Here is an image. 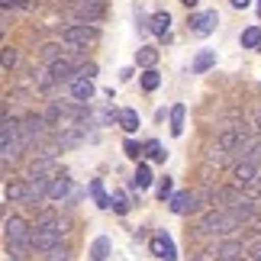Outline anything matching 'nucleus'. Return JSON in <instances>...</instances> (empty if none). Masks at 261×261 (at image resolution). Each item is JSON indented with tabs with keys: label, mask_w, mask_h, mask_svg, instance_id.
<instances>
[{
	"label": "nucleus",
	"mask_w": 261,
	"mask_h": 261,
	"mask_svg": "<svg viewBox=\"0 0 261 261\" xmlns=\"http://www.w3.org/2000/svg\"><path fill=\"white\" fill-rule=\"evenodd\" d=\"M168 206H171L174 216H187V213H197L200 210V200H197V194H190V190H177V194H171Z\"/></svg>",
	"instance_id": "1a4fd4ad"
},
{
	"label": "nucleus",
	"mask_w": 261,
	"mask_h": 261,
	"mask_svg": "<svg viewBox=\"0 0 261 261\" xmlns=\"http://www.w3.org/2000/svg\"><path fill=\"white\" fill-rule=\"evenodd\" d=\"M123 152H126V158L139 162V158H142V152H145V145H139L136 139H126V142H123Z\"/></svg>",
	"instance_id": "c756f323"
},
{
	"label": "nucleus",
	"mask_w": 261,
	"mask_h": 261,
	"mask_svg": "<svg viewBox=\"0 0 261 261\" xmlns=\"http://www.w3.org/2000/svg\"><path fill=\"white\" fill-rule=\"evenodd\" d=\"M242 45H245V48H261V29H258V26L242 29Z\"/></svg>",
	"instance_id": "393cba45"
},
{
	"label": "nucleus",
	"mask_w": 261,
	"mask_h": 261,
	"mask_svg": "<svg viewBox=\"0 0 261 261\" xmlns=\"http://www.w3.org/2000/svg\"><path fill=\"white\" fill-rule=\"evenodd\" d=\"M158 62V48H152V45H142L136 52V65H142V68H152Z\"/></svg>",
	"instance_id": "4be33fe9"
},
{
	"label": "nucleus",
	"mask_w": 261,
	"mask_h": 261,
	"mask_svg": "<svg viewBox=\"0 0 261 261\" xmlns=\"http://www.w3.org/2000/svg\"><path fill=\"white\" fill-rule=\"evenodd\" d=\"M242 197H245V194H242V187H239L236 180H232V184H226V187H219V200H223L226 206L239 203V200H242Z\"/></svg>",
	"instance_id": "aec40b11"
},
{
	"label": "nucleus",
	"mask_w": 261,
	"mask_h": 261,
	"mask_svg": "<svg viewBox=\"0 0 261 261\" xmlns=\"http://www.w3.org/2000/svg\"><path fill=\"white\" fill-rule=\"evenodd\" d=\"M258 10H261V0H258Z\"/></svg>",
	"instance_id": "c03bdc74"
},
{
	"label": "nucleus",
	"mask_w": 261,
	"mask_h": 261,
	"mask_svg": "<svg viewBox=\"0 0 261 261\" xmlns=\"http://www.w3.org/2000/svg\"><path fill=\"white\" fill-rule=\"evenodd\" d=\"M110 210H113V213H119V216L129 213V203H126V194H123V190H116V194L110 197Z\"/></svg>",
	"instance_id": "cd10ccee"
},
{
	"label": "nucleus",
	"mask_w": 261,
	"mask_h": 261,
	"mask_svg": "<svg viewBox=\"0 0 261 261\" xmlns=\"http://www.w3.org/2000/svg\"><path fill=\"white\" fill-rule=\"evenodd\" d=\"M4 194L10 203H26V180H7Z\"/></svg>",
	"instance_id": "a211bd4d"
},
{
	"label": "nucleus",
	"mask_w": 261,
	"mask_h": 261,
	"mask_svg": "<svg viewBox=\"0 0 261 261\" xmlns=\"http://www.w3.org/2000/svg\"><path fill=\"white\" fill-rule=\"evenodd\" d=\"M45 133H48V119H45V113H26V116H23V139H26V145L42 142Z\"/></svg>",
	"instance_id": "0eeeda50"
},
{
	"label": "nucleus",
	"mask_w": 261,
	"mask_h": 261,
	"mask_svg": "<svg viewBox=\"0 0 261 261\" xmlns=\"http://www.w3.org/2000/svg\"><path fill=\"white\" fill-rule=\"evenodd\" d=\"M90 194H94V200H97L100 210H110V194L103 190V180H100V177L90 180Z\"/></svg>",
	"instance_id": "412c9836"
},
{
	"label": "nucleus",
	"mask_w": 261,
	"mask_h": 261,
	"mask_svg": "<svg viewBox=\"0 0 261 261\" xmlns=\"http://www.w3.org/2000/svg\"><path fill=\"white\" fill-rule=\"evenodd\" d=\"M258 168H261V162L242 158V162H236V165H232V180H236L239 187H252V184H255V177H258Z\"/></svg>",
	"instance_id": "9b49d317"
},
{
	"label": "nucleus",
	"mask_w": 261,
	"mask_h": 261,
	"mask_svg": "<svg viewBox=\"0 0 261 261\" xmlns=\"http://www.w3.org/2000/svg\"><path fill=\"white\" fill-rule=\"evenodd\" d=\"M97 36H100V33H97L94 23H71V26L62 29V42L71 45V48H84L87 42H94Z\"/></svg>",
	"instance_id": "20e7f679"
},
{
	"label": "nucleus",
	"mask_w": 261,
	"mask_h": 261,
	"mask_svg": "<svg viewBox=\"0 0 261 261\" xmlns=\"http://www.w3.org/2000/svg\"><path fill=\"white\" fill-rule=\"evenodd\" d=\"M255 133H258V136H261V113H258V116H255Z\"/></svg>",
	"instance_id": "e433bc0d"
},
{
	"label": "nucleus",
	"mask_w": 261,
	"mask_h": 261,
	"mask_svg": "<svg viewBox=\"0 0 261 261\" xmlns=\"http://www.w3.org/2000/svg\"><path fill=\"white\" fill-rule=\"evenodd\" d=\"M197 229H200L203 236H232L236 229H239V219H236V213H232L229 206H223V210L210 206L206 213L200 216Z\"/></svg>",
	"instance_id": "7ed1b4c3"
},
{
	"label": "nucleus",
	"mask_w": 261,
	"mask_h": 261,
	"mask_svg": "<svg viewBox=\"0 0 261 261\" xmlns=\"http://www.w3.org/2000/svg\"><path fill=\"white\" fill-rule=\"evenodd\" d=\"M68 258H71L68 245H55L52 252H45V255H42V261H68Z\"/></svg>",
	"instance_id": "2f4dec72"
},
{
	"label": "nucleus",
	"mask_w": 261,
	"mask_h": 261,
	"mask_svg": "<svg viewBox=\"0 0 261 261\" xmlns=\"http://www.w3.org/2000/svg\"><path fill=\"white\" fill-rule=\"evenodd\" d=\"M68 90H71V97L74 100H81V103H87L90 97H94V77H81L77 74L71 84H68Z\"/></svg>",
	"instance_id": "4468645a"
},
{
	"label": "nucleus",
	"mask_w": 261,
	"mask_h": 261,
	"mask_svg": "<svg viewBox=\"0 0 261 261\" xmlns=\"http://www.w3.org/2000/svg\"><path fill=\"white\" fill-rule=\"evenodd\" d=\"M197 200H200V206H213L216 200H219V187H200L197 190Z\"/></svg>",
	"instance_id": "a878e982"
},
{
	"label": "nucleus",
	"mask_w": 261,
	"mask_h": 261,
	"mask_svg": "<svg viewBox=\"0 0 261 261\" xmlns=\"http://www.w3.org/2000/svg\"><path fill=\"white\" fill-rule=\"evenodd\" d=\"M0 39H4V26H0Z\"/></svg>",
	"instance_id": "79ce46f5"
},
{
	"label": "nucleus",
	"mask_w": 261,
	"mask_h": 261,
	"mask_svg": "<svg viewBox=\"0 0 261 261\" xmlns=\"http://www.w3.org/2000/svg\"><path fill=\"white\" fill-rule=\"evenodd\" d=\"M42 58L52 65L55 58H62V45H55V42H52V45H42Z\"/></svg>",
	"instance_id": "72a5a7b5"
},
{
	"label": "nucleus",
	"mask_w": 261,
	"mask_h": 261,
	"mask_svg": "<svg viewBox=\"0 0 261 261\" xmlns=\"http://www.w3.org/2000/svg\"><path fill=\"white\" fill-rule=\"evenodd\" d=\"M216 261H229V258H216Z\"/></svg>",
	"instance_id": "37998d69"
},
{
	"label": "nucleus",
	"mask_w": 261,
	"mask_h": 261,
	"mask_svg": "<svg viewBox=\"0 0 261 261\" xmlns=\"http://www.w3.org/2000/svg\"><path fill=\"white\" fill-rule=\"evenodd\" d=\"M155 194H158V200H171V194H174V184H171V177H162L158 180V187H155Z\"/></svg>",
	"instance_id": "7c9ffc66"
},
{
	"label": "nucleus",
	"mask_w": 261,
	"mask_h": 261,
	"mask_svg": "<svg viewBox=\"0 0 261 261\" xmlns=\"http://www.w3.org/2000/svg\"><path fill=\"white\" fill-rule=\"evenodd\" d=\"M110 248H113V242H110V239L107 236H97L94 239V242H90V261H107L110 258Z\"/></svg>",
	"instance_id": "dca6fc26"
},
{
	"label": "nucleus",
	"mask_w": 261,
	"mask_h": 261,
	"mask_svg": "<svg viewBox=\"0 0 261 261\" xmlns=\"http://www.w3.org/2000/svg\"><path fill=\"white\" fill-rule=\"evenodd\" d=\"M184 113H187L184 103H174V107H171V136H180V133H184Z\"/></svg>",
	"instance_id": "5701e85b"
},
{
	"label": "nucleus",
	"mask_w": 261,
	"mask_h": 261,
	"mask_svg": "<svg viewBox=\"0 0 261 261\" xmlns=\"http://www.w3.org/2000/svg\"><path fill=\"white\" fill-rule=\"evenodd\" d=\"M148 26H152V33H155V36H162L165 42L171 39V36H168V29H171V13H168V10H162V13H155L152 19H148Z\"/></svg>",
	"instance_id": "2eb2a0df"
},
{
	"label": "nucleus",
	"mask_w": 261,
	"mask_h": 261,
	"mask_svg": "<svg viewBox=\"0 0 261 261\" xmlns=\"http://www.w3.org/2000/svg\"><path fill=\"white\" fill-rule=\"evenodd\" d=\"M77 74H81V77H97V65L94 62H81V65H77Z\"/></svg>",
	"instance_id": "f704fd0d"
},
{
	"label": "nucleus",
	"mask_w": 261,
	"mask_h": 261,
	"mask_svg": "<svg viewBox=\"0 0 261 261\" xmlns=\"http://www.w3.org/2000/svg\"><path fill=\"white\" fill-rule=\"evenodd\" d=\"M148 245H152V255H155V258H162V261H174V258H177L174 239L168 236L165 229H158V232L152 236V242H148Z\"/></svg>",
	"instance_id": "9d476101"
},
{
	"label": "nucleus",
	"mask_w": 261,
	"mask_h": 261,
	"mask_svg": "<svg viewBox=\"0 0 261 261\" xmlns=\"http://www.w3.org/2000/svg\"><path fill=\"white\" fill-rule=\"evenodd\" d=\"M145 155L152 158V162H165V158H168V152L162 148V142H158V139H152V142H145Z\"/></svg>",
	"instance_id": "c85d7f7f"
},
{
	"label": "nucleus",
	"mask_w": 261,
	"mask_h": 261,
	"mask_svg": "<svg viewBox=\"0 0 261 261\" xmlns=\"http://www.w3.org/2000/svg\"><path fill=\"white\" fill-rule=\"evenodd\" d=\"M180 4H184V7H197L200 0H180Z\"/></svg>",
	"instance_id": "58836bf2"
},
{
	"label": "nucleus",
	"mask_w": 261,
	"mask_h": 261,
	"mask_svg": "<svg viewBox=\"0 0 261 261\" xmlns=\"http://www.w3.org/2000/svg\"><path fill=\"white\" fill-rule=\"evenodd\" d=\"M107 13V0H74L71 4V16L77 23H100Z\"/></svg>",
	"instance_id": "39448f33"
},
{
	"label": "nucleus",
	"mask_w": 261,
	"mask_h": 261,
	"mask_svg": "<svg viewBox=\"0 0 261 261\" xmlns=\"http://www.w3.org/2000/svg\"><path fill=\"white\" fill-rule=\"evenodd\" d=\"M213 65H216V52H213V48H200L190 68H194V74H203V71H210Z\"/></svg>",
	"instance_id": "f3484780"
},
{
	"label": "nucleus",
	"mask_w": 261,
	"mask_h": 261,
	"mask_svg": "<svg viewBox=\"0 0 261 261\" xmlns=\"http://www.w3.org/2000/svg\"><path fill=\"white\" fill-rule=\"evenodd\" d=\"M216 258H229V261H242V255H248L245 242H236V239H223V242H216Z\"/></svg>",
	"instance_id": "ddd939ff"
},
{
	"label": "nucleus",
	"mask_w": 261,
	"mask_h": 261,
	"mask_svg": "<svg viewBox=\"0 0 261 261\" xmlns=\"http://www.w3.org/2000/svg\"><path fill=\"white\" fill-rule=\"evenodd\" d=\"M7 261H23V258H16V255H7Z\"/></svg>",
	"instance_id": "ea45409f"
},
{
	"label": "nucleus",
	"mask_w": 261,
	"mask_h": 261,
	"mask_svg": "<svg viewBox=\"0 0 261 261\" xmlns=\"http://www.w3.org/2000/svg\"><path fill=\"white\" fill-rule=\"evenodd\" d=\"M48 187H52V177L48 174H29L26 177V206H39L48 197Z\"/></svg>",
	"instance_id": "423d86ee"
},
{
	"label": "nucleus",
	"mask_w": 261,
	"mask_h": 261,
	"mask_svg": "<svg viewBox=\"0 0 261 261\" xmlns=\"http://www.w3.org/2000/svg\"><path fill=\"white\" fill-rule=\"evenodd\" d=\"M158 84H162V74L155 71V68H145V74H142V90H158Z\"/></svg>",
	"instance_id": "bb28decb"
},
{
	"label": "nucleus",
	"mask_w": 261,
	"mask_h": 261,
	"mask_svg": "<svg viewBox=\"0 0 261 261\" xmlns=\"http://www.w3.org/2000/svg\"><path fill=\"white\" fill-rule=\"evenodd\" d=\"M152 168H148L145 162H139V168H136V180H133V184L139 187V190H142V187H148V184H152Z\"/></svg>",
	"instance_id": "b1692460"
},
{
	"label": "nucleus",
	"mask_w": 261,
	"mask_h": 261,
	"mask_svg": "<svg viewBox=\"0 0 261 261\" xmlns=\"http://www.w3.org/2000/svg\"><path fill=\"white\" fill-rule=\"evenodd\" d=\"M4 242H7V252L16 255V258H29L36 252L33 245V223H26L23 216H10L4 223Z\"/></svg>",
	"instance_id": "f03ea898"
},
{
	"label": "nucleus",
	"mask_w": 261,
	"mask_h": 261,
	"mask_svg": "<svg viewBox=\"0 0 261 261\" xmlns=\"http://www.w3.org/2000/svg\"><path fill=\"white\" fill-rule=\"evenodd\" d=\"M229 4H232V7H236V10H245V7H248V4H252V0H229Z\"/></svg>",
	"instance_id": "c9c22d12"
},
{
	"label": "nucleus",
	"mask_w": 261,
	"mask_h": 261,
	"mask_svg": "<svg viewBox=\"0 0 261 261\" xmlns=\"http://www.w3.org/2000/svg\"><path fill=\"white\" fill-rule=\"evenodd\" d=\"M77 194H81V190L74 187V180L71 177H52V187H48V200H52V203H68V200H74Z\"/></svg>",
	"instance_id": "6e6552de"
},
{
	"label": "nucleus",
	"mask_w": 261,
	"mask_h": 261,
	"mask_svg": "<svg viewBox=\"0 0 261 261\" xmlns=\"http://www.w3.org/2000/svg\"><path fill=\"white\" fill-rule=\"evenodd\" d=\"M116 123H119V129H123V133H136V129H139V113H136L133 107H126V110H119Z\"/></svg>",
	"instance_id": "6ab92c4d"
},
{
	"label": "nucleus",
	"mask_w": 261,
	"mask_h": 261,
	"mask_svg": "<svg viewBox=\"0 0 261 261\" xmlns=\"http://www.w3.org/2000/svg\"><path fill=\"white\" fill-rule=\"evenodd\" d=\"M4 171H7V158L0 155V174H4Z\"/></svg>",
	"instance_id": "4c0bfd02"
},
{
	"label": "nucleus",
	"mask_w": 261,
	"mask_h": 261,
	"mask_svg": "<svg viewBox=\"0 0 261 261\" xmlns=\"http://www.w3.org/2000/svg\"><path fill=\"white\" fill-rule=\"evenodd\" d=\"M16 62H19V52H16V48H4V52H0V68H7V71H10Z\"/></svg>",
	"instance_id": "473e14b6"
},
{
	"label": "nucleus",
	"mask_w": 261,
	"mask_h": 261,
	"mask_svg": "<svg viewBox=\"0 0 261 261\" xmlns=\"http://www.w3.org/2000/svg\"><path fill=\"white\" fill-rule=\"evenodd\" d=\"M252 261H261V255H255V258H252Z\"/></svg>",
	"instance_id": "a19ab883"
},
{
	"label": "nucleus",
	"mask_w": 261,
	"mask_h": 261,
	"mask_svg": "<svg viewBox=\"0 0 261 261\" xmlns=\"http://www.w3.org/2000/svg\"><path fill=\"white\" fill-rule=\"evenodd\" d=\"M62 236H65V223L52 213V210H42V213L36 216V223H33V245H36V252L39 255L52 252L55 245H62Z\"/></svg>",
	"instance_id": "f257e3e1"
},
{
	"label": "nucleus",
	"mask_w": 261,
	"mask_h": 261,
	"mask_svg": "<svg viewBox=\"0 0 261 261\" xmlns=\"http://www.w3.org/2000/svg\"><path fill=\"white\" fill-rule=\"evenodd\" d=\"M216 26H219V13H216V10H203V13L190 16V33H194V36H210Z\"/></svg>",
	"instance_id": "f8f14e48"
}]
</instances>
